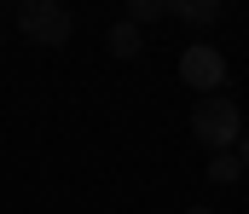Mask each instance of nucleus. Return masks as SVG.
I'll return each mask as SVG.
<instances>
[{
    "instance_id": "nucleus-1",
    "label": "nucleus",
    "mask_w": 249,
    "mask_h": 214,
    "mask_svg": "<svg viewBox=\"0 0 249 214\" xmlns=\"http://www.w3.org/2000/svg\"><path fill=\"white\" fill-rule=\"evenodd\" d=\"M191 133H197V145H209V150H238V139H244V110L226 93H209L191 110Z\"/></svg>"
},
{
    "instance_id": "nucleus-2",
    "label": "nucleus",
    "mask_w": 249,
    "mask_h": 214,
    "mask_svg": "<svg viewBox=\"0 0 249 214\" xmlns=\"http://www.w3.org/2000/svg\"><path fill=\"white\" fill-rule=\"evenodd\" d=\"M18 35L35 47H64L75 35V17L64 12V0H18Z\"/></svg>"
},
{
    "instance_id": "nucleus-3",
    "label": "nucleus",
    "mask_w": 249,
    "mask_h": 214,
    "mask_svg": "<svg viewBox=\"0 0 249 214\" xmlns=\"http://www.w3.org/2000/svg\"><path fill=\"white\" fill-rule=\"evenodd\" d=\"M180 81L197 87V99H209V93H220V81H226V58H220L209 41H191L186 52H180Z\"/></svg>"
},
{
    "instance_id": "nucleus-4",
    "label": "nucleus",
    "mask_w": 249,
    "mask_h": 214,
    "mask_svg": "<svg viewBox=\"0 0 249 214\" xmlns=\"http://www.w3.org/2000/svg\"><path fill=\"white\" fill-rule=\"evenodd\" d=\"M168 12L191 23V29H209V23H220V12H226V0H168Z\"/></svg>"
},
{
    "instance_id": "nucleus-5",
    "label": "nucleus",
    "mask_w": 249,
    "mask_h": 214,
    "mask_svg": "<svg viewBox=\"0 0 249 214\" xmlns=\"http://www.w3.org/2000/svg\"><path fill=\"white\" fill-rule=\"evenodd\" d=\"M105 47H110V58H139V47H145V29L139 23H110V35H105Z\"/></svg>"
},
{
    "instance_id": "nucleus-6",
    "label": "nucleus",
    "mask_w": 249,
    "mask_h": 214,
    "mask_svg": "<svg viewBox=\"0 0 249 214\" xmlns=\"http://www.w3.org/2000/svg\"><path fill=\"white\" fill-rule=\"evenodd\" d=\"M238 174H244V162H238V150H214V156H209V180H214V185H232Z\"/></svg>"
},
{
    "instance_id": "nucleus-7",
    "label": "nucleus",
    "mask_w": 249,
    "mask_h": 214,
    "mask_svg": "<svg viewBox=\"0 0 249 214\" xmlns=\"http://www.w3.org/2000/svg\"><path fill=\"white\" fill-rule=\"evenodd\" d=\"M157 17H168V0H127V23H157Z\"/></svg>"
},
{
    "instance_id": "nucleus-8",
    "label": "nucleus",
    "mask_w": 249,
    "mask_h": 214,
    "mask_svg": "<svg viewBox=\"0 0 249 214\" xmlns=\"http://www.w3.org/2000/svg\"><path fill=\"white\" fill-rule=\"evenodd\" d=\"M238 162H244V168H249V133H244V139H238Z\"/></svg>"
},
{
    "instance_id": "nucleus-9",
    "label": "nucleus",
    "mask_w": 249,
    "mask_h": 214,
    "mask_svg": "<svg viewBox=\"0 0 249 214\" xmlns=\"http://www.w3.org/2000/svg\"><path fill=\"white\" fill-rule=\"evenodd\" d=\"M186 214H209V209H186Z\"/></svg>"
}]
</instances>
